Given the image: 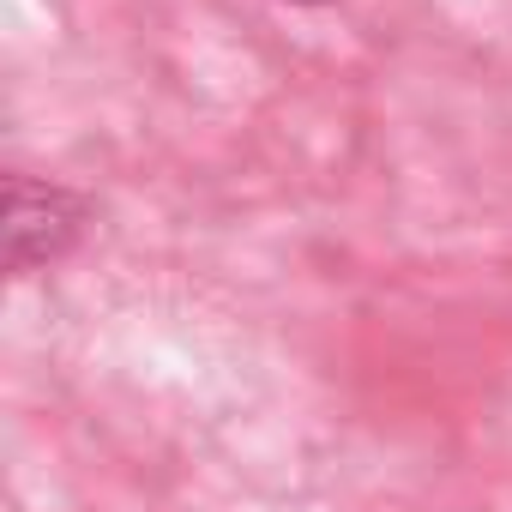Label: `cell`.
<instances>
[{"label": "cell", "instance_id": "1", "mask_svg": "<svg viewBox=\"0 0 512 512\" xmlns=\"http://www.w3.org/2000/svg\"><path fill=\"white\" fill-rule=\"evenodd\" d=\"M85 217H91V205L73 187L37 181V175H7V272L31 278L37 266H55L85 235Z\"/></svg>", "mask_w": 512, "mask_h": 512}, {"label": "cell", "instance_id": "2", "mask_svg": "<svg viewBox=\"0 0 512 512\" xmlns=\"http://www.w3.org/2000/svg\"><path fill=\"white\" fill-rule=\"evenodd\" d=\"M290 7H326V0H290Z\"/></svg>", "mask_w": 512, "mask_h": 512}]
</instances>
